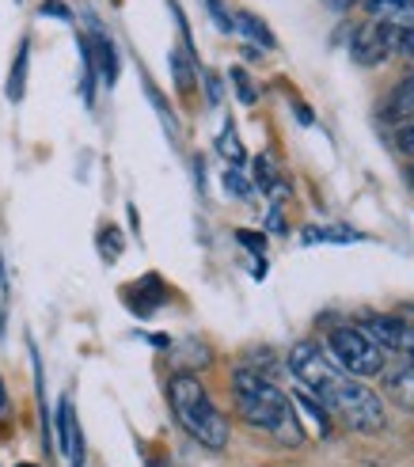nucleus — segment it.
Returning <instances> with one entry per match:
<instances>
[{
  "label": "nucleus",
  "instance_id": "12",
  "mask_svg": "<svg viewBox=\"0 0 414 467\" xmlns=\"http://www.w3.org/2000/svg\"><path fill=\"white\" fill-rule=\"evenodd\" d=\"M236 27L247 35V38H255L259 46H263V50H274V46H278V42H274V35H270V27H266V23L263 19H255V16H251V12H236Z\"/></svg>",
  "mask_w": 414,
  "mask_h": 467
},
{
  "label": "nucleus",
  "instance_id": "2",
  "mask_svg": "<svg viewBox=\"0 0 414 467\" xmlns=\"http://www.w3.org/2000/svg\"><path fill=\"white\" fill-rule=\"evenodd\" d=\"M168 400H171L179 426L187 430L198 445H205V449H224L228 445V437H233L228 418L213 407V400L205 395V388H202V380L194 377V372H179V377H171Z\"/></svg>",
  "mask_w": 414,
  "mask_h": 467
},
{
  "label": "nucleus",
  "instance_id": "20",
  "mask_svg": "<svg viewBox=\"0 0 414 467\" xmlns=\"http://www.w3.org/2000/svg\"><path fill=\"white\" fill-rule=\"evenodd\" d=\"M396 54L414 57V27H399L396 31Z\"/></svg>",
  "mask_w": 414,
  "mask_h": 467
},
{
  "label": "nucleus",
  "instance_id": "19",
  "mask_svg": "<svg viewBox=\"0 0 414 467\" xmlns=\"http://www.w3.org/2000/svg\"><path fill=\"white\" fill-rule=\"evenodd\" d=\"M224 191H233L236 198H251V182L233 168V171H224Z\"/></svg>",
  "mask_w": 414,
  "mask_h": 467
},
{
  "label": "nucleus",
  "instance_id": "13",
  "mask_svg": "<svg viewBox=\"0 0 414 467\" xmlns=\"http://www.w3.org/2000/svg\"><path fill=\"white\" fill-rule=\"evenodd\" d=\"M27 61H31V46L23 42L19 54H16V65H12V77H8V99L12 103L23 99V84H27Z\"/></svg>",
  "mask_w": 414,
  "mask_h": 467
},
{
  "label": "nucleus",
  "instance_id": "6",
  "mask_svg": "<svg viewBox=\"0 0 414 467\" xmlns=\"http://www.w3.org/2000/svg\"><path fill=\"white\" fill-rule=\"evenodd\" d=\"M396 31L392 23H365V27L354 31V42H350V54L357 65H380L388 54H396Z\"/></svg>",
  "mask_w": 414,
  "mask_h": 467
},
{
  "label": "nucleus",
  "instance_id": "23",
  "mask_svg": "<svg viewBox=\"0 0 414 467\" xmlns=\"http://www.w3.org/2000/svg\"><path fill=\"white\" fill-rule=\"evenodd\" d=\"M103 251H107V263L119 259V232H114V228L103 232Z\"/></svg>",
  "mask_w": 414,
  "mask_h": 467
},
{
  "label": "nucleus",
  "instance_id": "8",
  "mask_svg": "<svg viewBox=\"0 0 414 467\" xmlns=\"http://www.w3.org/2000/svg\"><path fill=\"white\" fill-rule=\"evenodd\" d=\"M57 445L68 456V467H84V441H80V426H77V410L68 400L57 403Z\"/></svg>",
  "mask_w": 414,
  "mask_h": 467
},
{
  "label": "nucleus",
  "instance_id": "16",
  "mask_svg": "<svg viewBox=\"0 0 414 467\" xmlns=\"http://www.w3.org/2000/svg\"><path fill=\"white\" fill-rule=\"evenodd\" d=\"M171 68H175L179 91H191V88H194V68H191V61L182 57V54H171Z\"/></svg>",
  "mask_w": 414,
  "mask_h": 467
},
{
  "label": "nucleus",
  "instance_id": "24",
  "mask_svg": "<svg viewBox=\"0 0 414 467\" xmlns=\"http://www.w3.org/2000/svg\"><path fill=\"white\" fill-rule=\"evenodd\" d=\"M236 240H240L243 247H251L255 254H263V247H266V240H263V236H255V232H236Z\"/></svg>",
  "mask_w": 414,
  "mask_h": 467
},
{
  "label": "nucleus",
  "instance_id": "29",
  "mask_svg": "<svg viewBox=\"0 0 414 467\" xmlns=\"http://www.w3.org/2000/svg\"><path fill=\"white\" fill-rule=\"evenodd\" d=\"M407 354H410V365H414V327H410V346H407Z\"/></svg>",
  "mask_w": 414,
  "mask_h": 467
},
{
  "label": "nucleus",
  "instance_id": "11",
  "mask_svg": "<svg viewBox=\"0 0 414 467\" xmlns=\"http://www.w3.org/2000/svg\"><path fill=\"white\" fill-rule=\"evenodd\" d=\"M384 119L392 122H414V73L392 91V99L384 107Z\"/></svg>",
  "mask_w": 414,
  "mask_h": 467
},
{
  "label": "nucleus",
  "instance_id": "1",
  "mask_svg": "<svg viewBox=\"0 0 414 467\" xmlns=\"http://www.w3.org/2000/svg\"><path fill=\"white\" fill-rule=\"evenodd\" d=\"M233 400L247 426L274 433L285 445H301V422L293 414V403L282 388H274L263 372L255 368H236L233 372Z\"/></svg>",
  "mask_w": 414,
  "mask_h": 467
},
{
  "label": "nucleus",
  "instance_id": "15",
  "mask_svg": "<svg viewBox=\"0 0 414 467\" xmlns=\"http://www.w3.org/2000/svg\"><path fill=\"white\" fill-rule=\"evenodd\" d=\"M96 54H99V73H103V80L114 84V80H119V54H114V42H110L107 35L96 38Z\"/></svg>",
  "mask_w": 414,
  "mask_h": 467
},
{
  "label": "nucleus",
  "instance_id": "14",
  "mask_svg": "<svg viewBox=\"0 0 414 467\" xmlns=\"http://www.w3.org/2000/svg\"><path fill=\"white\" fill-rule=\"evenodd\" d=\"M217 152H221L228 163H233V168H243V163H247V152H243V145H240V137H236L233 122L221 130V137H217Z\"/></svg>",
  "mask_w": 414,
  "mask_h": 467
},
{
  "label": "nucleus",
  "instance_id": "30",
  "mask_svg": "<svg viewBox=\"0 0 414 467\" xmlns=\"http://www.w3.org/2000/svg\"><path fill=\"white\" fill-rule=\"evenodd\" d=\"M19 467H35V463H19Z\"/></svg>",
  "mask_w": 414,
  "mask_h": 467
},
{
  "label": "nucleus",
  "instance_id": "22",
  "mask_svg": "<svg viewBox=\"0 0 414 467\" xmlns=\"http://www.w3.org/2000/svg\"><path fill=\"white\" fill-rule=\"evenodd\" d=\"M205 96H210L213 107L224 99V88H221V77H217V73H205Z\"/></svg>",
  "mask_w": 414,
  "mask_h": 467
},
{
  "label": "nucleus",
  "instance_id": "26",
  "mask_svg": "<svg viewBox=\"0 0 414 467\" xmlns=\"http://www.w3.org/2000/svg\"><path fill=\"white\" fill-rule=\"evenodd\" d=\"M8 418V391H5V380H0V422Z\"/></svg>",
  "mask_w": 414,
  "mask_h": 467
},
{
  "label": "nucleus",
  "instance_id": "25",
  "mask_svg": "<svg viewBox=\"0 0 414 467\" xmlns=\"http://www.w3.org/2000/svg\"><path fill=\"white\" fill-rule=\"evenodd\" d=\"M42 16H54V19H68V8L61 5V0H46V5H42Z\"/></svg>",
  "mask_w": 414,
  "mask_h": 467
},
{
  "label": "nucleus",
  "instance_id": "3",
  "mask_svg": "<svg viewBox=\"0 0 414 467\" xmlns=\"http://www.w3.org/2000/svg\"><path fill=\"white\" fill-rule=\"evenodd\" d=\"M327 410H338L354 430L361 433H380L388 426V418H384V403H380V395L373 388H365L361 380L354 377H342L331 391H327V400H324Z\"/></svg>",
  "mask_w": 414,
  "mask_h": 467
},
{
  "label": "nucleus",
  "instance_id": "5",
  "mask_svg": "<svg viewBox=\"0 0 414 467\" xmlns=\"http://www.w3.org/2000/svg\"><path fill=\"white\" fill-rule=\"evenodd\" d=\"M289 368H293V377L301 380L319 403H324L327 391L342 380V372L335 368V361L319 346H312V342H301V346L289 349Z\"/></svg>",
  "mask_w": 414,
  "mask_h": 467
},
{
  "label": "nucleus",
  "instance_id": "10",
  "mask_svg": "<svg viewBox=\"0 0 414 467\" xmlns=\"http://www.w3.org/2000/svg\"><path fill=\"white\" fill-rule=\"evenodd\" d=\"M365 12H369L377 23L414 27V0H365Z\"/></svg>",
  "mask_w": 414,
  "mask_h": 467
},
{
  "label": "nucleus",
  "instance_id": "21",
  "mask_svg": "<svg viewBox=\"0 0 414 467\" xmlns=\"http://www.w3.org/2000/svg\"><path fill=\"white\" fill-rule=\"evenodd\" d=\"M396 145L403 156H414V122H407L399 133H396Z\"/></svg>",
  "mask_w": 414,
  "mask_h": 467
},
{
  "label": "nucleus",
  "instance_id": "4",
  "mask_svg": "<svg viewBox=\"0 0 414 467\" xmlns=\"http://www.w3.org/2000/svg\"><path fill=\"white\" fill-rule=\"evenodd\" d=\"M327 346L335 361L342 365V372H350V377H380L384 365H388V354L384 349L361 331V327H335L327 335Z\"/></svg>",
  "mask_w": 414,
  "mask_h": 467
},
{
  "label": "nucleus",
  "instance_id": "7",
  "mask_svg": "<svg viewBox=\"0 0 414 467\" xmlns=\"http://www.w3.org/2000/svg\"><path fill=\"white\" fill-rule=\"evenodd\" d=\"M361 331L369 335L384 354L388 349H392V354H407V346H410V327L399 316H369L361 323Z\"/></svg>",
  "mask_w": 414,
  "mask_h": 467
},
{
  "label": "nucleus",
  "instance_id": "17",
  "mask_svg": "<svg viewBox=\"0 0 414 467\" xmlns=\"http://www.w3.org/2000/svg\"><path fill=\"white\" fill-rule=\"evenodd\" d=\"M205 8H210V16H213V23L221 31H236V23H233V16H228L224 0H205Z\"/></svg>",
  "mask_w": 414,
  "mask_h": 467
},
{
  "label": "nucleus",
  "instance_id": "18",
  "mask_svg": "<svg viewBox=\"0 0 414 467\" xmlns=\"http://www.w3.org/2000/svg\"><path fill=\"white\" fill-rule=\"evenodd\" d=\"M228 77H233V84H236V91H240V103H255V84L247 80L243 68H233Z\"/></svg>",
  "mask_w": 414,
  "mask_h": 467
},
{
  "label": "nucleus",
  "instance_id": "9",
  "mask_svg": "<svg viewBox=\"0 0 414 467\" xmlns=\"http://www.w3.org/2000/svg\"><path fill=\"white\" fill-rule=\"evenodd\" d=\"M380 377H384V388H388V400H392L399 410L414 414V365L410 361H399L392 368L384 365Z\"/></svg>",
  "mask_w": 414,
  "mask_h": 467
},
{
  "label": "nucleus",
  "instance_id": "28",
  "mask_svg": "<svg viewBox=\"0 0 414 467\" xmlns=\"http://www.w3.org/2000/svg\"><path fill=\"white\" fill-rule=\"evenodd\" d=\"M350 5H354V0H331V8H335V12H347Z\"/></svg>",
  "mask_w": 414,
  "mask_h": 467
},
{
  "label": "nucleus",
  "instance_id": "27",
  "mask_svg": "<svg viewBox=\"0 0 414 467\" xmlns=\"http://www.w3.org/2000/svg\"><path fill=\"white\" fill-rule=\"evenodd\" d=\"M285 224H282V213H278V209H274V213H270V232H282Z\"/></svg>",
  "mask_w": 414,
  "mask_h": 467
}]
</instances>
